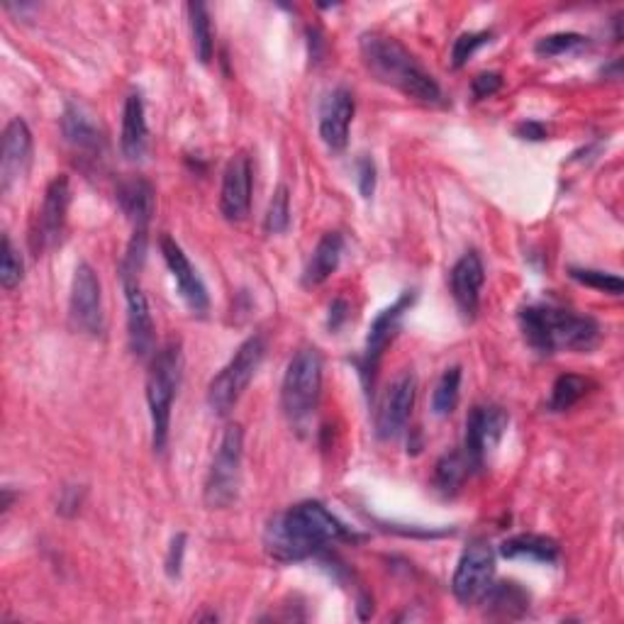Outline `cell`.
Here are the masks:
<instances>
[{"mask_svg":"<svg viewBox=\"0 0 624 624\" xmlns=\"http://www.w3.org/2000/svg\"><path fill=\"white\" fill-rule=\"evenodd\" d=\"M352 539H356L354 531L317 500H305V503L283 510L266 522L264 529L266 554L281 564H298L334 541Z\"/></svg>","mask_w":624,"mask_h":624,"instance_id":"1","label":"cell"},{"mask_svg":"<svg viewBox=\"0 0 624 624\" xmlns=\"http://www.w3.org/2000/svg\"><path fill=\"white\" fill-rule=\"evenodd\" d=\"M362 57L371 76L381 84L401 90L403 96L417 100L425 106L442 103V88L432 74L405 49L395 37L383 33H364L362 35Z\"/></svg>","mask_w":624,"mask_h":624,"instance_id":"2","label":"cell"},{"mask_svg":"<svg viewBox=\"0 0 624 624\" xmlns=\"http://www.w3.org/2000/svg\"><path fill=\"white\" fill-rule=\"evenodd\" d=\"M519 325L531 350L539 354L588 352L600 340V325L588 315L529 305L519 313Z\"/></svg>","mask_w":624,"mask_h":624,"instance_id":"3","label":"cell"},{"mask_svg":"<svg viewBox=\"0 0 624 624\" xmlns=\"http://www.w3.org/2000/svg\"><path fill=\"white\" fill-rule=\"evenodd\" d=\"M183 368V352L179 340H169L159 352L151 356L149 376H147V403L151 419V444L155 452H163L169 442L171 429V407L173 397L179 393Z\"/></svg>","mask_w":624,"mask_h":624,"instance_id":"4","label":"cell"},{"mask_svg":"<svg viewBox=\"0 0 624 624\" xmlns=\"http://www.w3.org/2000/svg\"><path fill=\"white\" fill-rule=\"evenodd\" d=\"M322 393V356L313 346L293 356L283 376L281 405L293 427H305Z\"/></svg>","mask_w":624,"mask_h":624,"instance_id":"5","label":"cell"},{"mask_svg":"<svg viewBox=\"0 0 624 624\" xmlns=\"http://www.w3.org/2000/svg\"><path fill=\"white\" fill-rule=\"evenodd\" d=\"M264 356L266 340L261 334H252L249 340L240 344V350L234 352L230 364L224 366L208 386V405L215 415L224 417L234 411V405L240 403V397L261 368Z\"/></svg>","mask_w":624,"mask_h":624,"instance_id":"6","label":"cell"},{"mask_svg":"<svg viewBox=\"0 0 624 624\" xmlns=\"http://www.w3.org/2000/svg\"><path fill=\"white\" fill-rule=\"evenodd\" d=\"M242 454L244 429L230 425L220 439L206 478V490H203V500L210 510H224L237 500L242 486Z\"/></svg>","mask_w":624,"mask_h":624,"instance_id":"7","label":"cell"},{"mask_svg":"<svg viewBox=\"0 0 624 624\" xmlns=\"http://www.w3.org/2000/svg\"><path fill=\"white\" fill-rule=\"evenodd\" d=\"M495 576V554L488 541L474 539L464 549L462 559H458L454 578H452V592L462 605H476L480 598L486 596Z\"/></svg>","mask_w":624,"mask_h":624,"instance_id":"8","label":"cell"},{"mask_svg":"<svg viewBox=\"0 0 624 624\" xmlns=\"http://www.w3.org/2000/svg\"><path fill=\"white\" fill-rule=\"evenodd\" d=\"M69 317L78 332L90 337H100L106 332L103 293H100L98 273L88 261H81L74 271L69 295Z\"/></svg>","mask_w":624,"mask_h":624,"instance_id":"9","label":"cell"},{"mask_svg":"<svg viewBox=\"0 0 624 624\" xmlns=\"http://www.w3.org/2000/svg\"><path fill=\"white\" fill-rule=\"evenodd\" d=\"M415 298H417L415 291H403L401 295H397V301L393 305H388L386 310L378 313L371 327H368V337H366V346H364V356H362V378H364L366 388L374 386V378L378 374V366H381L388 344L395 340L397 330H401L403 317L407 310L413 308Z\"/></svg>","mask_w":624,"mask_h":624,"instance_id":"10","label":"cell"},{"mask_svg":"<svg viewBox=\"0 0 624 624\" xmlns=\"http://www.w3.org/2000/svg\"><path fill=\"white\" fill-rule=\"evenodd\" d=\"M507 423V413L495 405H476L474 411L468 413L464 456L468 458L470 470H480L486 466V458L498 446L500 439H503Z\"/></svg>","mask_w":624,"mask_h":624,"instance_id":"11","label":"cell"},{"mask_svg":"<svg viewBox=\"0 0 624 624\" xmlns=\"http://www.w3.org/2000/svg\"><path fill=\"white\" fill-rule=\"evenodd\" d=\"M69 203H71V186H69V179L61 173V176H54L52 181H49L42 208H39L37 212L33 237H29V244H33L37 257L49 249H54L57 244L64 240Z\"/></svg>","mask_w":624,"mask_h":624,"instance_id":"12","label":"cell"},{"mask_svg":"<svg viewBox=\"0 0 624 624\" xmlns=\"http://www.w3.org/2000/svg\"><path fill=\"white\" fill-rule=\"evenodd\" d=\"M415 395H417V378L411 371L401 374L391 386H388V391L376 413L378 439L388 442V439L403 435L407 419L413 415Z\"/></svg>","mask_w":624,"mask_h":624,"instance_id":"13","label":"cell"},{"mask_svg":"<svg viewBox=\"0 0 624 624\" xmlns=\"http://www.w3.org/2000/svg\"><path fill=\"white\" fill-rule=\"evenodd\" d=\"M159 247L163 254V261H167L169 271L173 276V281H176L179 285L181 298L186 301L188 308L196 315H206L210 310V295L198 271L193 269V264L188 261L186 252H183L176 244V240H171L169 234H163Z\"/></svg>","mask_w":624,"mask_h":624,"instance_id":"14","label":"cell"},{"mask_svg":"<svg viewBox=\"0 0 624 624\" xmlns=\"http://www.w3.org/2000/svg\"><path fill=\"white\" fill-rule=\"evenodd\" d=\"M125 285V301H127V340L130 352L137 359H149L155 356V320H151L149 301L137 279H122Z\"/></svg>","mask_w":624,"mask_h":624,"instance_id":"15","label":"cell"},{"mask_svg":"<svg viewBox=\"0 0 624 624\" xmlns=\"http://www.w3.org/2000/svg\"><path fill=\"white\" fill-rule=\"evenodd\" d=\"M252 208V161L240 151L228 161L220 191V212L228 222L247 220Z\"/></svg>","mask_w":624,"mask_h":624,"instance_id":"16","label":"cell"},{"mask_svg":"<svg viewBox=\"0 0 624 624\" xmlns=\"http://www.w3.org/2000/svg\"><path fill=\"white\" fill-rule=\"evenodd\" d=\"M33 161V132L23 118L8 122L3 132V151H0V191L8 193L25 176Z\"/></svg>","mask_w":624,"mask_h":624,"instance_id":"17","label":"cell"},{"mask_svg":"<svg viewBox=\"0 0 624 624\" xmlns=\"http://www.w3.org/2000/svg\"><path fill=\"white\" fill-rule=\"evenodd\" d=\"M356 112V103L352 90L334 88L325 98L320 110V137L332 151H342L350 145V127Z\"/></svg>","mask_w":624,"mask_h":624,"instance_id":"18","label":"cell"},{"mask_svg":"<svg viewBox=\"0 0 624 624\" xmlns=\"http://www.w3.org/2000/svg\"><path fill=\"white\" fill-rule=\"evenodd\" d=\"M486 283V266L476 252H466L452 269V295L466 320H474L480 308V291Z\"/></svg>","mask_w":624,"mask_h":624,"instance_id":"19","label":"cell"},{"mask_svg":"<svg viewBox=\"0 0 624 624\" xmlns=\"http://www.w3.org/2000/svg\"><path fill=\"white\" fill-rule=\"evenodd\" d=\"M147 142H149V127H147L145 103H142L139 94H130L125 100V110H122V135H120L122 155L130 161H139L147 155Z\"/></svg>","mask_w":624,"mask_h":624,"instance_id":"20","label":"cell"},{"mask_svg":"<svg viewBox=\"0 0 624 624\" xmlns=\"http://www.w3.org/2000/svg\"><path fill=\"white\" fill-rule=\"evenodd\" d=\"M61 132L71 147L84 155H100L106 149V137L98 125L90 120L84 110L76 106H66L64 115H61Z\"/></svg>","mask_w":624,"mask_h":624,"instance_id":"21","label":"cell"},{"mask_svg":"<svg viewBox=\"0 0 624 624\" xmlns=\"http://www.w3.org/2000/svg\"><path fill=\"white\" fill-rule=\"evenodd\" d=\"M118 203L135 230H147L155 215V188L145 179H130L118 188Z\"/></svg>","mask_w":624,"mask_h":624,"instance_id":"22","label":"cell"},{"mask_svg":"<svg viewBox=\"0 0 624 624\" xmlns=\"http://www.w3.org/2000/svg\"><path fill=\"white\" fill-rule=\"evenodd\" d=\"M480 602L486 605L490 617L517 620L529 610V592L513 580L490 583V588L486 590V596L480 598Z\"/></svg>","mask_w":624,"mask_h":624,"instance_id":"23","label":"cell"},{"mask_svg":"<svg viewBox=\"0 0 624 624\" xmlns=\"http://www.w3.org/2000/svg\"><path fill=\"white\" fill-rule=\"evenodd\" d=\"M342 252H344V237L340 232H327L325 237L317 242V247L313 252V257L305 266L303 271V285H322L330 276L337 271V266H340L342 259Z\"/></svg>","mask_w":624,"mask_h":624,"instance_id":"24","label":"cell"},{"mask_svg":"<svg viewBox=\"0 0 624 624\" xmlns=\"http://www.w3.org/2000/svg\"><path fill=\"white\" fill-rule=\"evenodd\" d=\"M561 549L554 539L541 535H517L500 545V556L505 559H527L539 564H556Z\"/></svg>","mask_w":624,"mask_h":624,"instance_id":"25","label":"cell"},{"mask_svg":"<svg viewBox=\"0 0 624 624\" xmlns=\"http://www.w3.org/2000/svg\"><path fill=\"white\" fill-rule=\"evenodd\" d=\"M188 23L193 37V52H196L200 64H210L215 54L212 23L206 3H188Z\"/></svg>","mask_w":624,"mask_h":624,"instance_id":"26","label":"cell"},{"mask_svg":"<svg viewBox=\"0 0 624 624\" xmlns=\"http://www.w3.org/2000/svg\"><path fill=\"white\" fill-rule=\"evenodd\" d=\"M470 474V464L464 452H452L439 458L435 466V486L442 495H454Z\"/></svg>","mask_w":624,"mask_h":624,"instance_id":"27","label":"cell"},{"mask_svg":"<svg viewBox=\"0 0 624 624\" xmlns=\"http://www.w3.org/2000/svg\"><path fill=\"white\" fill-rule=\"evenodd\" d=\"M592 383L588 378H583L578 374H564L556 378L554 388H551L549 397V411L551 413H566L573 405H578L583 397L590 393Z\"/></svg>","mask_w":624,"mask_h":624,"instance_id":"28","label":"cell"},{"mask_svg":"<svg viewBox=\"0 0 624 624\" xmlns=\"http://www.w3.org/2000/svg\"><path fill=\"white\" fill-rule=\"evenodd\" d=\"M458 393H462V368L452 366L446 368L439 378V383L432 393V413L437 417H449L454 413V407L458 403Z\"/></svg>","mask_w":624,"mask_h":624,"instance_id":"29","label":"cell"},{"mask_svg":"<svg viewBox=\"0 0 624 624\" xmlns=\"http://www.w3.org/2000/svg\"><path fill=\"white\" fill-rule=\"evenodd\" d=\"M588 47V37H583L578 33H556V35H547L541 37L539 42L535 45V52L539 57H564V54H573V52H580V49Z\"/></svg>","mask_w":624,"mask_h":624,"instance_id":"30","label":"cell"},{"mask_svg":"<svg viewBox=\"0 0 624 624\" xmlns=\"http://www.w3.org/2000/svg\"><path fill=\"white\" fill-rule=\"evenodd\" d=\"M291 224V193L285 186H279L273 191V198L269 203L264 218V230L269 234H283Z\"/></svg>","mask_w":624,"mask_h":624,"instance_id":"31","label":"cell"},{"mask_svg":"<svg viewBox=\"0 0 624 624\" xmlns=\"http://www.w3.org/2000/svg\"><path fill=\"white\" fill-rule=\"evenodd\" d=\"M23 276H25L23 257H20L8 234H3V257H0V285H3L5 291H13V289H17L20 281H23Z\"/></svg>","mask_w":624,"mask_h":624,"instance_id":"32","label":"cell"},{"mask_svg":"<svg viewBox=\"0 0 624 624\" xmlns=\"http://www.w3.org/2000/svg\"><path fill=\"white\" fill-rule=\"evenodd\" d=\"M568 273H571L573 281L588 285V289H596V291L610 293V295H622L624 283L615 273L596 271V269H571Z\"/></svg>","mask_w":624,"mask_h":624,"instance_id":"33","label":"cell"},{"mask_svg":"<svg viewBox=\"0 0 624 624\" xmlns=\"http://www.w3.org/2000/svg\"><path fill=\"white\" fill-rule=\"evenodd\" d=\"M493 39V33H466L454 42L452 47V64L454 69L466 66V61L474 57L480 47Z\"/></svg>","mask_w":624,"mask_h":624,"instance_id":"34","label":"cell"},{"mask_svg":"<svg viewBox=\"0 0 624 624\" xmlns=\"http://www.w3.org/2000/svg\"><path fill=\"white\" fill-rule=\"evenodd\" d=\"M500 88H503V76H500L498 71H484V74H478L474 78V84H470V90H474L476 100L495 96Z\"/></svg>","mask_w":624,"mask_h":624,"instance_id":"35","label":"cell"},{"mask_svg":"<svg viewBox=\"0 0 624 624\" xmlns=\"http://www.w3.org/2000/svg\"><path fill=\"white\" fill-rule=\"evenodd\" d=\"M356 181H359L362 196L368 200L374 198L376 191V163L371 157H359L356 159Z\"/></svg>","mask_w":624,"mask_h":624,"instance_id":"36","label":"cell"},{"mask_svg":"<svg viewBox=\"0 0 624 624\" xmlns=\"http://www.w3.org/2000/svg\"><path fill=\"white\" fill-rule=\"evenodd\" d=\"M186 541H188V537L183 535V531L171 539V547H169V554H167V576L169 578L181 576L183 556H186Z\"/></svg>","mask_w":624,"mask_h":624,"instance_id":"37","label":"cell"},{"mask_svg":"<svg viewBox=\"0 0 624 624\" xmlns=\"http://www.w3.org/2000/svg\"><path fill=\"white\" fill-rule=\"evenodd\" d=\"M81 510V490L78 488H64V495L59 500L61 515H76Z\"/></svg>","mask_w":624,"mask_h":624,"instance_id":"38","label":"cell"},{"mask_svg":"<svg viewBox=\"0 0 624 624\" xmlns=\"http://www.w3.org/2000/svg\"><path fill=\"white\" fill-rule=\"evenodd\" d=\"M346 317H350V305H346L342 298H337L330 308V317H327V327H330L332 332H337L346 322Z\"/></svg>","mask_w":624,"mask_h":624,"instance_id":"39","label":"cell"},{"mask_svg":"<svg viewBox=\"0 0 624 624\" xmlns=\"http://www.w3.org/2000/svg\"><path fill=\"white\" fill-rule=\"evenodd\" d=\"M517 135L522 139H529V142H541V139H547V127L541 125V122H522V125L517 127Z\"/></svg>","mask_w":624,"mask_h":624,"instance_id":"40","label":"cell"}]
</instances>
